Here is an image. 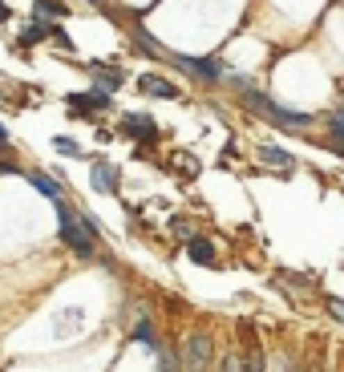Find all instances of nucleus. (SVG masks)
I'll return each mask as SVG.
<instances>
[{
    "mask_svg": "<svg viewBox=\"0 0 344 372\" xmlns=\"http://www.w3.org/2000/svg\"><path fill=\"white\" fill-rule=\"evenodd\" d=\"M243 101H247V110L252 114H263V117H272L275 126H296V130H308L312 126V114H300V110H288V105H279L272 93H263V90H243Z\"/></svg>",
    "mask_w": 344,
    "mask_h": 372,
    "instance_id": "1",
    "label": "nucleus"
},
{
    "mask_svg": "<svg viewBox=\"0 0 344 372\" xmlns=\"http://www.w3.org/2000/svg\"><path fill=\"white\" fill-rule=\"evenodd\" d=\"M53 207H57V219H61V239H65V247L73 251V255L93 259V239H90V231L81 227V219H73V210L65 207V198L53 203Z\"/></svg>",
    "mask_w": 344,
    "mask_h": 372,
    "instance_id": "2",
    "label": "nucleus"
},
{
    "mask_svg": "<svg viewBox=\"0 0 344 372\" xmlns=\"http://www.w3.org/2000/svg\"><path fill=\"white\" fill-rule=\"evenodd\" d=\"M179 364H183V372H211V364H215V340L206 332H190Z\"/></svg>",
    "mask_w": 344,
    "mask_h": 372,
    "instance_id": "3",
    "label": "nucleus"
},
{
    "mask_svg": "<svg viewBox=\"0 0 344 372\" xmlns=\"http://www.w3.org/2000/svg\"><path fill=\"white\" fill-rule=\"evenodd\" d=\"M174 65L179 69H186L190 77H199V81H223L227 77V65L219 61V57H174Z\"/></svg>",
    "mask_w": 344,
    "mask_h": 372,
    "instance_id": "4",
    "label": "nucleus"
},
{
    "mask_svg": "<svg viewBox=\"0 0 344 372\" xmlns=\"http://www.w3.org/2000/svg\"><path fill=\"white\" fill-rule=\"evenodd\" d=\"M122 134H126V138L146 142V138L158 134V126H154V117H146V114H126V117H122Z\"/></svg>",
    "mask_w": 344,
    "mask_h": 372,
    "instance_id": "5",
    "label": "nucleus"
},
{
    "mask_svg": "<svg viewBox=\"0 0 344 372\" xmlns=\"http://www.w3.org/2000/svg\"><path fill=\"white\" fill-rule=\"evenodd\" d=\"M138 90L146 93V97H166V101L179 97V85H170V81L158 77V73H142V77H138Z\"/></svg>",
    "mask_w": 344,
    "mask_h": 372,
    "instance_id": "6",
    "label": "nucleus"
},
{
    "mask_svg": "<svg viewBox=\"0 0 344 372\" xmlns=\"http://www.w3.org/2000/svg\"><path fill=\"white\" fill-rule=\"evenodd\" d=\"M69 105H73V110H81V114H85V110H110V105H114V97L97 85V90H90V93H73V97H69Z\"/></svg>",
    "mask_w": 344,
    "mask_h": 372,
    "instance_id": "7",
    "label": "nucleus"
},
{
    "mask_svg": "<svg viewBox=\"0 0 344 372\" xmlns=\"http://www.w3.org/2000/svg\"><path fill=\"white\" fill-rule=\"evenodd\" d=\"M186 255H190V263H199V267H215V243L203 239V235H190L186 239Z\"/></svg>",
    "mask_w": 344,
    "mask_h": 372,
    "instance_id": "8",
    "label": "nucleus"
},
{
    "mask_svg": "<svg viewBox=\"0 0 344 372\" xmlns=\"http://www.w3.org/2000/svg\"><path fill=\"white\" fill-rule=\"evenodd\" d=\"M90 183H93V190H101V194H114L117 190V166L114 162H93Z\"/></svg>",
    "mask_w": 344,
    "mask_h": 372,
    "instance_id": "9",
    "label": "nucleus"
},
{
    "mask_svg": "<svg viewBox=\"0 0 344 372\" xmlns=\"http://www.w3.org/2000/svg\"><path fill=\"white\" fill-rule=\"evenodd\" d=\"M324 142H328L336 154H344V114H328V117H324Z\"/></svg>",
    "mask_w": 344,
    "mask_h": 372,
    "instance_id": "10",
    "label": "nucleus"
},
{
    "mask_svg": "<svg viewBox=\"0 0 344 372\" xmlns=\"http://www.w3.org/2000/svg\"><path fill=\"white\" fill-rule=\"evenodd\" d=\"M259 162H272V166H279V170H292L296 158H292L288 150H279V146H259Z\"/></svg>",
    "mask_w": 344,
    "mask_h": 372,
    "instance_id": "11",
    "label": "nucleus"
},
{
    "mask_svg": "<svg viewBox=\"0 0 344 372\" xmlns=\"http://www.w3.org/2000/svg\"><path fill=\"white\" fill-rule=\"evenodd\" d=\"M33 12H37V21L45 24L49 17H65L69 4H61V0H33Z\"/></svg>",
    "mask_w": 344,
    "mask_h": 372,
    "instance_id": "12",
    "label": "nucleus"
},
{
    "mask_svg": "<svg viewBox=\"0 0 344 372\" xmlns=\"http://www.w3.org/2000/svg\"><path fill=\"white\" fill-rule=\"evenodd\" d=\"M93 77H97V81H101V90L110 93V90H117V85H122V81H126V73L122 69H110V65H93Z\"/></svg>",
    "mask_w": 344,
    "mask_h": 372,
    "instance_id": "13",
    "label": "nucleus"
},
{
    "mask_svg": "<svg viewBox=\"0 0 344 372\" xmlns=\"http://www.w3.org/2000/svg\"><path fill=\"white\" fill-rule=\"evenodd\" d=\"M130 336H134L138 344H146V348H154V352L162 348V344H158V332H154V324H150V320H138Z\"/></svg>",
    "mask_w": 344,
    "mask_h": 372,
    "instance_id": "14",
    "label": "nucleus"
},
{
    "mask_svg": "<svg viewBox=\"0 0 344 372\" xmlns=\"http://www.w3.org/2000/svg\"><path fill=\"white\" fill-rule=\"evenodd\" d=\"M28 178H33V186H37V190H41V194H49V198H53V203H61V186L53 183V178H49V174H28Z\"/></svg>",
    "mask_w": 344,
    "mask_h": 372,
    "instance_id": "15",
    "label": "nucleus"
},
{
    "mask_svg": "<svg viewBox=\"0 0 344 372\" xmlns=\"http://www.w3.org/2000/svg\"><path fill=\"white\" fill-rule=\"evenodd\" d=\"M49 37V24H28V28H24V37H21V45H37V41H45Z\"/></svg>",
    "mask_w": 344,
    "mask_h": 372,
    "instance_id": "16",
    "label": "nucleus"
},
{
    "mask_svg": "<svg viewBox=\"0 0 344 372\" xmlns=\"http://www.w3.org/2000/svg\"><path fill=\"white\" fill-rule=\"evenodd\" d=\"M158 372H183L179 356H174V352H166V348H158Z\"/></svg>",
    "mask_w": 344,
    "mask_h": 372,
    "instance_id": "17",
    "label": "nucleus"
},
{
    "mask_svg": "<svg viewBox=\"0 0 344 372\" xmlns=\"http://www.w3.org/2000/svg\"><path fill=\"white\" fill-rule=\"evenodd\" d=\"M219 372H243V356H239V352H227V356L219 360Z\"/></svg>",
    "mask_w": 344,
    "mask_h": 372,
    "instance_id": "18",
    "label": "nucleus"
},
{
    "mask_svg": "<svg viewBox=\"0 0 344 372\" xmlns=\"http://www.w3.org/2000/svg\"><path fill=\"white\" fill-rule=\"evenodd\" d=\"M243 372H263V352L259 348H252L243 356Z\"/></svg>",
    "mask_w": 344,
    "mask_h": 372,
    "instance_id": "19",
    "label": "nucleus"
},
{
    "mask_svg": "<svg viewBox=\"0 0 344 372\" xmlns=\"http://www.w3.org/2000/svg\"><path fill=\"white\" fill-rule=\"evenodd\" d=\"M324 307H328V316H332V320H341V324H344V300H341V296H328Z\"/></svg>",
    "mask_w": 344,
    "mask_h": 372,
    "instance_id": "20",
    "label": "nucleus"
},
{
    "mask_svg": "<svg viewBox=\"0 0 344 372\" xmlns=\"http://www.w3.org/2000/svg\"><path fill=\"white\" fill-rule=\"evenodd\" d=\"M138 45L146 49V53H154V57H162V45H154V41H150V33H138Z\"/></svg>",
    "mask_w": 344,
    "mask_h": 372,
    "instance_id": "21",
    "label": "nucleus"
},
{
    "mask_svg": "<svg viewBox=\"0 0 344 372\" xmlns=\"http://www.w3.org/2000/svg\"><path fill=\"white\" fill-rule=\"evenodd\" d=\"M57 150H61V154H81V146L69 142V138H57Z\"/></svg>",
    "mask_w": 344,
    "mask_h": 372,
    "instance_id": "22",
    "label": "nucleus"
},
{
    "mask_svg": "<svg viewBox=\"0 0 344 372\" xmlns=\"http://www.w3.org/2000/svg\"><path fill=\"white\" fill-rule=\"evenodd\" d=\"M275 369L279 372H296V360H292V356H275Z\"/></svg>",
    "mask_w": 344,
    "mask_h": 372,
    "instance_id": "23",
    "label": "nucleus"
},
{
    "mask_svg": "<svg viewBox=\"0 0 344 372\" xmlns=\"http://www.w3.org/2000/svg\"><path fill=\"white\" fill-rule=\"evenodd\" d=\"M8 17H13V8H8V4L0 0V21H8Z\"/></svg>",
    "mask_w": 344,
    "mask_h": 372,
    "instance_id": "24",
    "label": "nucleus"
},
{
    "mask_svg": "<svg viewBox=\"0 0 344 372\" xmlns=\"http://www.w3.org/2000/svg\"><path fill=\"white\" fill-rule=\"evenodd\" d=\"M0 146H8V134H4V126H0Z\"/></svg>",
    "mask_w": 344,
    "mask_h": 372,
    "instance_id": "25",
    "label": "nucleus"
},
{
    "mask_svg": "<svg viewBox=\"0 0 344 372\" xmlns=\"http://www.w3.org/2000/svg\"><path fill=\"white\" fill-rule=\"evenodd\" d=\"M308 372H324V369H320V364H308Z\"/></svg>",
    "mask_w": 344,
    "mask_h": 372,
    "instance_id": "26",
    "label": "nucleus"
}]
</instances>
